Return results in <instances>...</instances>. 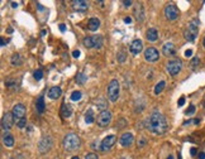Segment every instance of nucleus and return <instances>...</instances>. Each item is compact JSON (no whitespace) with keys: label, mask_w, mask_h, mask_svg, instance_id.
I'll list each match as a JSON object with an SVG mask.
<instances>
[{"label":"nucleus","mask_w":205,"mask_h":159,"mask_svg":"<svg viewBox=\"0 0 205 159\" xmlns=\"http://www.w3.org/2000/svg\"><path fill=\"white\" fill-rule=\"evenodd\" d=\"M167 120L159 112H152L146 119V128L154 135H162L167 131Z\"/></svg>","instance_id":"1"},{"label":"nucleus","mask_w":205,"mask_h":159,"mask_svg":"<svg viewBox=\"0 0 205 159\" xmlns=\"http://www.w3.org/2000/svg\"><path fill=\"white\" fill-rule=\"evenodd\" d=\"M80 146V138L76 134H67L63 138V148L66 150H76Z\"/></svg>","instance_id":"2"},{"label":"nucleus","mask_w":205,"mask_h":159,"mask_svg":"<svg viewBox=\"0 0 205 159\" xmlns=\"http://www.w3.org/2000/svg\"><path fill=\"white\" fill-rule=\"evenodd\" d=\"M119 91H120V86H119L118 80H112V81L109 82V86H108V97L112 102H115L118 100V97H119Z\"/></svg>","instance_id":"3"},{"label":"nucleus","mask_w":205,"mask_h":159,"mask_svg":"<svg viewBox=\"0 0 205 159\" xmlns=\"http://www.w3.org/2000/svg\"><path fill=\"white\" fill-rule=\"evenodd\" d=\"M196 36H197V24H196V22H191L189 24L187 28L185 29L184 37H185L186 40L194 42V40H195V38H196Z\"/></svg>","instance_id":"4"},{"label":"nucleus","mask_w":205,"mask_h":159,"mask_svg":"<svg viewBox=\"0 0 205 159\" xmlns=\"http://www.w3.org/2000/svg\"><path fill=\"white\" fill-rule=\"evenodd\" d=\"M112 121V112L108 111V110H102L100 111V114L98 115V125L101 128L108 126Z\"/></svg>","instance_id":"5"},{"label":"nucleus","mask_w":205,"mask_h":159,"mask_svg":"<svg viewBox=\"0 0 205 159\" xmlns=\"http://www.w3.org/2000/svg\"><path fill=\"white\" fill-rule=\"evenodd\" d=\"M167 71H168V73L170 75H177L178 72L181 71V68H182V63H181V61L180 59H172V61H170L168 63H167Z\"/></svg>","instance_id":"6"},{"label":"nucleus","mask_w":205,"mask_h":159,"mask_svg":"<svg viewBox=\"0 0 205 159\" xmlns=\"http://www.w3.org/2000/svg\"><path fill=\"white\" fill-rule=\"evenodd\" d=\"M165 15L167 19H170V20H175L177 17H178V9L177 6L175 5V4H168V5H166L165 8Z\"/></svg>","instance_id":"7"},{"label":"nucleus","mask_w":205,"mask_h":159,"mask_svg":"<svg viewBox=\"0 0 205 159\" xmlns=\"http://www.w3.org/2000/svg\"><path fill=\"white\" fill-rule=\"evenodd\" d=\"M14 115L13 112H5L4 114V116L1 117V126L4 130H9V129L13 126L14 124Z\"/></svg>","instance_id":"8"},{"label":"nucleus","mask_w":205,"mask_h":159,"mask_svg":"<svg viewBox=\"0 0 205 159\" xmlns=\"http://www.w3.org/2000/svg\"><path fill=\"white\" fill-rule=\"evenodd\" d=\"M144 58L148 62H156V61H158L159 58V53L156 48L153 47H148L146 51H144Z\"/></svg>","instance_id":"9"},{"label":"nucleus","mask_w":205,"mask_h":159,"mask_svg":"<svg viewBox=\"0 0 205 159\" xmlns=\"http://www.w3.org/2000/svg\"><path fill=\"white\" fill-rule=\"evenodd\" d=\"M115 142H117V136H115V135H108L106 138L102 139L101 145H100V149H101L102 151H106V150L112 149L113 145L115 144Z\"/></svg>","instance_id":"10"},{"label":"nucleus","mask_w":205,"mask_h":159,"mask_svg":"<svg viewBox=\"0 0 205 159\" xmlns=\"http://www.w3.org/2000/svg\"><path fill=\"white\" fill-rule=\"evenodd\" d=\"M13 115H14V119L15 120H20V119H24V115H25V106L23 104H17L13 107Z\"/></svg>","instance_id":"11"},{"label":"nucleus","mask_w":205,"mask_h":159,"mask_svg":"<svg viewBox=\"0 0 205 159\" xmlns=\"http://www.w3.org/2000/svg\"><path fill=\"white\" fill-rule=\"evenodd\" d=\"M143 49V43L140 39H135L133 40L131 45H129V51H131L132 54H138V53H140V51Z\"/></svg>","instance_id":"12"},{"label":"nucleus","mask_w":205,"mask_h":159,"mask_svg":"<svg viewBox=\"0 0 205 159\" xmlns=\"http://www.w3.org/2000/svg\"><path fill=\"white\" fill-rule=\"evenodd\" d=\"M133 140H134V138H133L132 132H124V134L120 136L119 143L121 146H129V145H132Z\"/></svg>","instance_id":"13"},{"label":"nucleus","mask_w":205,"mask_h":159,"mask_svg":"<svg viewBox=\"0 0 205 159\" xmlns=\"http://www.w3.org/2000/svg\"><path fill=\"white\" fill-rule=\"evenodd\" d=\"M72 8L76 11H86L89 9V4L85 0H75V1H72Z\"/></svg>","instance_id":"14"},{"label":"nucleus","mask_w":205,"mask_h":159,"mask_svg":"<svg viewBox=\"0 0 205 159\" xmlns=\"http://www.w3.org/2000/svg\"><path fill=\"white\" fill-rule=\"evenodd\" d=\"M52 145V140L51 138H43L42 142L39 143V150L42 153H46L47 150H49V148Z\"/></svg>","instance_id":"15"},{"label":"nucleus","mask_w":205,"mask_h":159,"mask_svg":"<svg viewBox=\"0 0 205 159\" xmlns=\"http://www.w3.org/2000/svg\"><path fill=\"white\" fill-rule=\"evenodd\" d=\"M100 27V20L98 18H90L89 22H87V29L91 30V32H95V30L99 29Z\"/></svg>","instance_id":"16"},{"label":"nucleus","mask_w":205,"mask_h":159,"mask_svg":"<svg viewBox=\"0 0 205 159\" xmlns=\"http://www.w3.org/2000/svg\"><path fill=\"white\" fill-rule=\"evenodd\" d=\"M61 93H62V90H61V87L55 86V87H52V89H49V91H48V97L52 98V100H56V98H58V97L61 96Z\"/></svg>","instance_id":"17"},{"label":"nucleus","mask_w":205,"mask_h":159,"mask_svg":"<svg viewBox=\"0 0 205 159\" xmlns=\"http://www.w3.org/2000/svg\"><path fill=\"white\" fill-rule=\"evenodd\" d=\"M3 143L4 145L8 146V148H11L14 145V138L13 135L10 134V132H5V134L3 135Z\"/></svg>","instance_id":"18"},{"label":"nucleus","mask_w":205,"mask_h":159,"mask_svg":"<svg viewBox=\"0 0 205 159\" xmlns=\"http://www.w3.org/2000/svg\"><path fill=\"white\" fill-rule=\"evenodd\" d=\"M162 53L165 56H173L175 54V45L172 43H166L162 48Z\"/></svg>","instance_id":"19"},{"label":"nucleus","mask_w":205,"mask_h":159,"mask_svg":"<svg viewBox=\"0 0 205 159\" xmlns=\"http://www.w3.org/2000/svg\"><path fill=\"white\" fill-rule=\"evenodd\" d=\"M146 37H147V39L150 40V42L157 40V38H158L157 29H156V28H150V29L147 30V33H146Z\"/></svg>","instance_id":"20"},{"label":"nucleus","mask_w":205,"mask_h":159,"mask_svg":"<svg viewBox=\"0 0 205 159\" xmlns=\"http://www.w3.org/2000/svg\"><path fill=\"white\" fill-rule=\"evenodd\" d=\"M61 115L63 117H70L72 115V107L68 104H62V106H61Z\"/></svg>","instance_id":"21"},{"label":"nucleus","mask_w":205,"mask_h":159,"mask_svg":"<svg viewBox=\"0 0 205 159\" xmlns=\"http://www.w3.org/2000/svg\"><path fill=\"white\" fill-rule=\"evenodd\" d=\"M36 107H37V111L39 114H43L44 112V97L43 96H39L38 97V100L36 102Z\"/></svg>","instance_id":"22"},{"label":"nucleus","mask_w":205,"mask_h":159,"mask_svg":"<svg viewBox=\"0 0 205 159\" xmlns=\"http://www.w3.org/2000/svg\"><path fill=\"white\" fill-rule=\"evenodd\" d=\"M11 64H13V66H20L22 64V57L19 53L13 54V57H11Z\"/></svg>","instance_id":"23"},{"label":"nucleus","mask_w":205,"mask_h":159,"mask_svg":"<svg viewBox=\"0 0 205 159\" xmlns=\"http://www.w3.org/2000/svg\"><path fill=\"white\" fill-rule=\"evenodd\" d=\"M93 40H94V48H101L102 45V38L101 36H94L93 37Z\"/></svg>","instance_id":"24"},{"label":"nucleus","mask_w":205,"mask_h":159,"mask_svg":"<svg viewBox=\"0 0 205 159\" xmlns=\"http://www.w3.org/2000/svg\"><path fill=\"white\" fill-rule=\"evenodd\" d=\"M165 86H166V82H165V81H159L157 85H156V87H154V93H156V95L161 93L162 90L165 89Z\"/></svg>","instance_id":"25"},{"label":"nucleus","mask_w":205,"mask_h":159,"mask_svg":"<svg viewBox=\"0 0 205 159\" xmlns=\"http://www.w3.org/2000/svg\"><path fill=\"white\" fill-rule=\"evenodd\" d=\"M85 121H86L87 124H93L94 123V112H93V110L86 111V114H85Z\"/></svg>","instance_id":"26"},{"label":"nucleus","mask_w":205,"mask_h":159,"mask_svg":"<svg viewBox=\"0 0 205 159\" xmlns=\"http://www.w3.org/2000/svg\"><path fill=\"white\" fill-rule=\"evenodd\" d=\"M84 45H85L86 48H93V47H94L93 37H86V38H84Z\"/></svg>","instance_id":"27"},{"label":"nucleus","mask_w":205,"mask_h":159,"mask_svg":"<svg viewBox=\"0 0 205 159\" xmlns=\"http://www.w3.org/2000/svg\"><path fill=\"white\" fill-rule=\"evenodd\" d=\"M81 97H82V93L80 92V91H74L72 95H71V100L72 101H79Z\"/></svg>","instance_id":"28"},{"label":"nucleus","mask_w":205,"mask_h":159,"mask_svg":"<svg viewBox=\"0 0 205 159\" xmlns=\"http://www.w3.org/2000/svg\"><path fill=\"white\" fill-rule=\"evenodd\" d=\"M76 81H77L80 85H82L84 82L86 81V76L85 75H82V73H79L77 76H76Z\"/></svg>","instance_id":"29"},{"label":"nucleus","mask_w":205,"mask_h":159,"mask_svg":"<svg viewBox=\"0 0 205 159\" xmlns=\"http://www.w3.org/2000/svg\"><path fill=\"white\" fill-rule=\"evenodd\" d=\"M42 77H43V72H42L41 70H38L34 72V78L37 80V81H39V80H42Z\"/></svg>","instance_id":"30"},{"label":"nucleus","mask_w":205,"mask_h":159,"mask_svg":"<svg viewBox=\"0 0 205 159\" xmlns=\"http://www.w3.org/2000/svg\"><path fill=\"white\" fill-rule=\"evenodd\" d=\"M17 125H18V128L19 129H23L27 125V121H25V119H20V120H18L17 121Z\"/></svg>","instance_id":"31"},{"label":"nucleus","mask_w":205,"mask_h":159,"mask_svg":"<svg viewBox=\"0 0 205 159\" xmlns=\"http://www.w3.org/2000/svg\"><path fill=\"white\" fill-rule=\"evenodd\" d=\"M194 112H195V106H194V105H190V106H189V109L185 111L186 115H192Z\"/></svg>","instance_id":"32"},{"label":"nucleus","mask_w":205,"mask_h":159,"mask_svg":"<svg viewBox=\"0 0 205 159\" xmlns=\"http://www.w3.org/2000/svg\"><path fill=\"white\" fill-rule=\"evenodd\" d=\"M85 159H98V155L94 153H87L85 155Z\"/></svg>","instance_id":"33"},{"label":"nucleus","mask_w":205,"mask_h":159,"mask_svg":"<svg viewBox=\"0 0 205 159\" xmlns=\"http://www.w3.org/2000/svg\"><path fill=\"white\" fill-rule=\"evenodd\" d=\"M197 64H199V58H197V57H195V58H192V61H191V67L195 68Z\"/></svg>","instance_id":"34"},{"label":"nucleus","mask_w":205,"mask_h":159,"mask_svg":"<svg viewBox=\"0 0 205 159\" xmlns=\"http://www.w3.org/2000/svg\"><path fill=\"white\" fill-rule=\"evenodd\" d=\"M124 58H125V56L123 53H119V54H118V61H119V62H123Z\"/></svg>","instance_id":"35"},{"label":"nucleus","mask_w":205,"mask_h":159,"mask_svg":"<svg viewBox=\"0 0 205 159\" xmlns=\"http://www.w3.org/2000/svg\"><path fill=\"white\" fill-rule=\"evenodd\" d=\"M72 56H74V58H79V57H80V51H74V52H72Z\"/></svg>","instance_id":"36"},{"label":"nucleus","mask_w":205,"mask_h":159,"mask_svg":"<svg viewBox=\"0 0 205 159\" xmlns=\"http://www.w3.org/2000/svg\"><path fill=\"white\" fill-rule=\"evenodd\" d=\"M177 104H178V106H182V105H184V104H185V97H180V100H178Z\"/></svg>","instance_id":"37"},{"label":"nucleus","mask_w":205,"mask_h":159,"mask_svg":"<svg viewBox=\"0 0 205 159\" xmlns=\"http://www.w3.org/2000/svg\"><path fill=\"white\" fill-rule=\"evenodd\" d=\"M185 56H186V57H191V56H192V51H191V49H187V51H185Z\"/></svg>","instance_id":"38"},{"label":"nucleus","mask_w":205,"mask_h":159,"mask_svg":"<svg viewBox=\"0 0 205 159\" xmlns=\"http://www.w3.org/2000/svg\"><path fill=\"white\" fill-rule=\"evenodd\" d=\"M60 30H61V32H65V30H66V25H65V24H60Z\"/></svg>","instance_id":"39"},{"label":"nucleus","mask_w":205,"mask_h":159,"mask_svg":"<svg viewBox=\"0 0 205 159\" xmlns=\"http://www.w3.org/2000/svg\"><path fill=\"white\" fill-rule=\"evenodd\" d=\"M123 4H124V6H131L132 1H131V0H128V1H123Z\"/></svg>","instance_id":"40"},{"label":"nucleus","mask_w":205,"mask_h":159,"mask_svg":"<svg viewBox=\"0 0 205 159\" xmlns=\"http://www.w3.org/2000/svg\"><path fill=\"white\" fill-rule=\"evenodd\" d=\"M124 22L125 23H132V18L131 17H125L124 18Z\"/></svg>","instance_id":"41"},{"label":"nucleus","mask_w":205,"mask_h":159,"mask_svg":"<svg viewBox=\"0 0 205 159\" xmlns=\"http://www.w3.org/2000/svg\"><path fill=\"white\" fill-rule=\"evenodd\" d=\"M190 153H191V155H195V154H196V149H195V148H191Z\"/></svg>","instance_id":"42"},{"label":"nucleus","mask_w":205,"mask_h":159,"mask_svg":"<svg viewBox=\"0 0 205 159\" xmlns=\"http://www.w3.org/2000/svg\"><path fill=\"white\" fill-rule=\"evenodd\" d=\"M199 159H205V153H200L199 154Z\"/></svg>","instance_id":"43"},{"label":"nucleus","mask_w":205,"mask_h":159,"mask_svg":"<svg viewBox=\"0 0 205 159\" xmlns=\"http://www.w3.org/2000/svg\"><path fill=\"white\" fill-rule=\"evenodd\" d=\"M11 6H13V8H17V6H18V3L13 1V3H11Z\"/></svg>","instance_id":"44"},{"label":"nucleus","mask_w":205,"mask_h":159,"mask_svg":"<svg viewBox=\"0 0 205 159\" xmlns=\"http://www.w3.org/2000/svg\"><path fill=\"white\" fill-rule=\"evenodd\" d=\"M1 45H5V39L4 38H1Z\"/></svg>","instance_id":"45"},{"label":"nucleus","mask_w":205,"mask_h":159,"mask_svg":"<svg viewBox=\"0 0 205 159\" xmlns=\"http://www.w3.org/2000/svg\"><path fill=\"white\" fill-rule=\"evenodd\" d=\"M167 159H173V157H172V155H168V158H167Z\"/></svg>","instance_id":"46"},{"label":"nucleus","mask_w":205,"mask_h":159,"mask_svg":"<svg viewBox=\"0 0 205 159\" xmlns=\"http://www.w3.org/2000/svg\"><path fill=\"white\" fill-rule=\"evenodd\" d=\"M71 159H79V157H72Z\"/></svg>","instance_id":"47"},{"label":"nucleus","mask_w":205,"mask_h":159,"mask_svg":"<svg viewBox=\"0 0 205 159\" xmlns=\"http://www.w3.org/2000/svg\"><path fill=\"white\" fill-rule=\"evenodd\" d=\"M203 44H204V48H205V38H204V40H203Z\"/></svg>","instance_id":"48"}]
</instances>
